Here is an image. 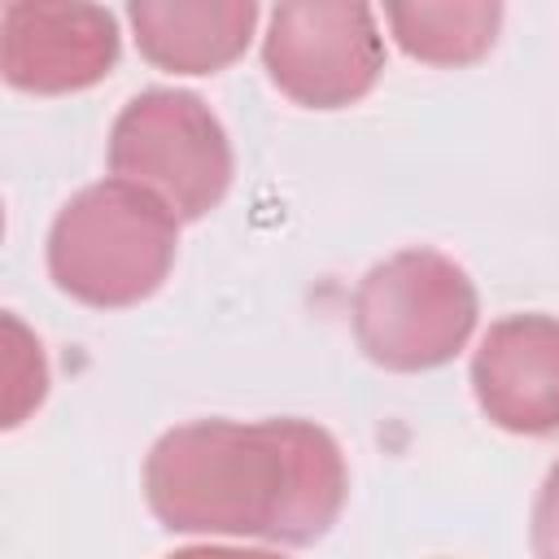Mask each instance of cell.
<instances>
[{"mask_svg": "<svg viewBox=\"0 0 559 559\" xmlns=\"http://www.w3.org/2000/svg\"><path fill=\"white\" fill-rule=\"evenodd\" d=\"M118 17L100 4L17 0L0 13V70L17 92H83L118 66Z\"/></svg>", "mask_w": 559, "mask_h": 559, "instance_id": "8992f818", "label": "cell"}, {"mask_svg": "<svg viewBox=\"0 0 559 559\" xmlns=\"http://www.w3.org/2000/svg\"><path fill=\"white\" fill-rule=\"evenodd\" d=\"M231 144L214 109L183 87H148L109 131V170L153 192L179 223L205 218L231 188Z\"/></svg>", "mask_w": 559, "mask_h": 559, "instance_id": "277c9868", "label": "cell"}, {"mask_svg": "<svg viewBox=\"0 0 559 559\" xmlns=\"http://www.w3.org/2000/svg\"><path fill=\"white\" fill-rule=\"evenodd\" d=\"M345 493V454L310 419H197L144 459V502L170 533L310 546L341 520Z\"/></svg>", "mask_w": 559, "mask_h": 559, "instance_id": "6da1fadb", "label": "cell"}, {"mask_svg": "<svg viewBox=\"0 0 559 559\" xmlns=\"http://www.w3.org/2000/svg\"><path fill=\"white\" fill-rule=\"evenodd\" d=\"M271 83L306 109H345L362 100L384 70V35L371 4L293 0L275 4L262 35Z\"/></svg>", "mask_w": 559, "mask_h": 559, "instance_id": "5b68a950", "label": "cell"}, {"mask_svg": "<svg viewBox=\"0 0 559 559\" xmlns=\"http://www.w3.org/2000/svg\"><path fill=\"white\" fill-rule=\"evenodd\" d=\"M354 341L384 371H432L450 362L480 314L472 275L437 249H402L354 288Z\"/></svg>", "mask_w": 559, "mask_h": 559, "instance_id": "3957f363", "label": "cell"}, {"mask_svg": "<svg viewBox=\"0 0 559 559\" xmlns=\"http://www.w3.org/2000/svg\"><path fill=\"white\" fill-rule=\"evenodd\" d=\"M4 332H9V406H4V424H22V415L31 406L44 402L48 393V367H44V349L39 341L17 323V314H4Z\"/></svg>", "mask_w": 559, "mask_h": 559, "instance_id": "30bf717a", "label": "cell"}, {"mask_svg": "<svg viewBox=\"0 0 559 559\" xmlns=\"http://www.w3.org/2000/svg\"><path fill=\"white\" fill-rule=\"evenodd\" d=\"M135 48L170 74H218L231 66L258 26L253 0H135L127 9Z\"/></svg>", "mask_w": 559, "mask_h": 559, "instance_id": "ba28073f", "label": "cell"}, {"mask_svg": "<svg viewBox=\"0 0 559 559\" xmlns=\"http://www.w3.org/2000/svg\"><path fill=\"white\" fill-rule=\"evenodd\" d=\"M166 559H284L275 550H245V546H183Z\"/></svg>", "mask_w": 559, "mask_h": 559, "instance_id": "7c38bea8", "label": "cell"}, {"mask_svg": "<svg viewBox=\"0 0 559 559\" xmlns=\"http://www.w3.org/2000/svg\"><path fill=\"white\" fill-rule=\"evenodd\" d=\"M179 218L127 179L74 192L48 227V275L96 310H122L162 288L175 266Z\"/></svg>", "mask_w": 559, "mask_h": 559, "instance_id": "7a4b0ae2", "label": "cell"}, {"mask_svg": "<svg viewBox=\"0 0 559 559\" xmlns=\"http://www.w3.org/2000/svg\"><path fill=\"white\" fill-rule=\"evenodd\" d=\"M528 546H533V559H559V463L546 472V480L533 498Z\"/></svg>", "mask_w": 559, "mask_h": 559, "instance_id": "8fae6325", "label": "cell"}, {"mask_svg": "<svg viewBox=\"0 0 559 559\" xmlns=\"http://www.w3.org/2000/svg\"><path fill=\"white\" fill-rule=\"evenodd\" d=\"M472 393L489 424L515 437L559 432V319H498L472 354Z\"/></svg>", "mask_w": 559, "mask_h": 559, "instance_id": "52a82bcc", "label": "cell"}, {"mask_svg": "<svg viewBox=\"0 0 559 559\" xmlns=\"http://www.w3.org/2000/svg\"><path fill=\"white\" fill-rule=\"evenodd\" d=\"M384 22L406 57L424 66H472L493 48L502 26V4L493 0L384 4Z\"/></svg>", "mask_w": 559, "mask_h": 559, "instance_id": "9c48e42d", "label": "cell"}]
</instances>
